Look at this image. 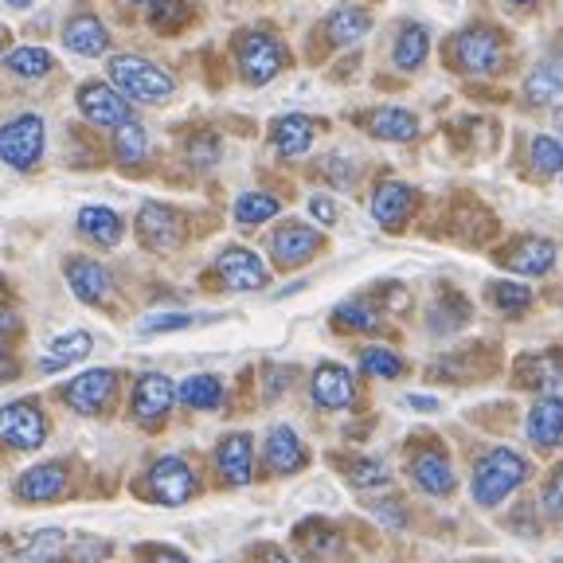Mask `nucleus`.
Segmentation results:
<instances>
[{
    "label": "nucleus",
    "instance_id": "f8f14e48",
    "mask_svg": "<svg viewBox=\"0 0 563 563\" xmlns=\"http://www.w3.org/2000/svg\"><path fill=\"white\" fill-rule=\"evenodd\" d=\"M317 251H321V235H317L309 223L290 220L271 235V255L278 266H301V263H309Z\"/></svg>",
    "mask_w": 563,
    "mask_h": 563
},
{
    "label": "nucleus",
    "instance_id": "7ed1b4c3",
    "mask_svg": "<svg viewBox=\"0 0 563 563\" xmlns=\"http://www.w3.org/2000/svg\"><path fill=\"white\" fill-rule=\"evenodd\" d=\"M235 63H239V75H243L251 87H263L286 67V52L274 35L266 32H243L235 40Z\"/></svg>",
    "mask_w": 563,
    "mask_h": 563
},
{
    "label": "nucleus",
    "instance_id": "6e6d98bb",
    "mask_svg": "<svg viewBox=\"0 0 563 563\" xmlns=\"http://www.w3.org/2000/svg\"><path fill=\"white\" fill-rule=\"evenodd\" d=\"M12 9H27V4H32V0H9Z\"/></svg>",
    "mask_w": 563,
    "mask_h": 563
},
{
    "label": "nucleus",
    "instance_id": "39448f33",
    "mask_svg": "<svg viewBox=\"0 0 563 563\" xmlns=\"http://www.w3.org/2000/svg\"><path fill=\"white\" fill-rule=\"evenodd\" d=\"M0 442H9L16 450H40L47 442V419L44 411L27 399L0 407Z\"/></svg>",
    "mask_w": 563,
    "mask_h": 563
},
{
    "label": "nucleus",
    "instance_id": "052dcab7",
    "mask_svg": "<svg viewBox=\"0 0 563 563\" xmlns=\"http://www.w3.org/2000/svg\"><path fill=\"white\" fill-rule=\"evenodd\" d=\"M130 4H141V0H130Z\"/></svg>",
    "mask_w": 563,
    "mask_h": 563
},
{
    "label": "nucleus",
    "instance_id": "dca6fc26",
    "mask_svg": "<svg viewBox=\"0 0 563 563\" xmlns=\"http://www.w3.org/2000/svg\"><path fill=\"white\" fill-rule=\"evenodd\" d=\"M528 442L537 450H555L563 446V399L560 396H544L532 404V411H528Z\"/></svg>",
    "mask_w": 563,
    "mask_h": 563
},
{
    "label": "nucleus",
    "instance_id": "49530a36",
    "mask_svg": "<svg viewBox=\"0 0 563 563\" xmlns=\"http://www.w3.org/2000/svg\"><path fill=\"white\" fill-rule=\"evenodd\" d=\"M544 509L552 512V517H563V466L555 470L552 477H548V485H544Z\"/></svg>",
    "mask_w": 563,
    "mask_h": 563
},
{
    "label": "nucleus",
    "instance_id": "4468645a",
    "mask_svg": "<svg viewBox=\"0 0 563 563\" xmlns=\"http://www.w3.org/2000/svg\"><path fill=\"white\" fill-rule=\"evenodd\" d=\"M356 399V384H352V372L344 364H317L313 372V404L325 407V411H344Z\"/></svg>",
    "mask_w": 563,
    "mask_h": 563
},
{
    "label": "nucleus",
    "instance_id": "1a4fd4ad",
    "mask_svg": "<svg viewBox=\"0 0 563 563\" xmlns=\"http://www.w3.org/2000/svg\"><path fill=\"white\" fill-rule=\"evenodd\" d=\"M79 110H82V118H87V122L110 125V130L133 122L125 95H122V90H114V87H106V82H82V87H79Z\"/></svg>",
    "mask_w": 563,
    "mask_h": 563
},
{
    "label": "nucleus",
    "instance_id": "8fccbe9b",
    "mask_svg": "<svg viewBox=\"0 0 563 563\" xmlns=\"http://www.w3.org/2000/svg\"><path fill=\"white\" fill-rule=\"evenodd\" d=\"M141 563H188V555H180L176 548H153V552H145Z\"/></svg>",
    "mask_w": 563,
    "mask_h": 563
},
{
    "label": "nucleus",
    "instance_id": "e433bc0d",
    "mask_svg": "<svg viewBox=\"0 0 563 563\" xmlns=\"http://www.w3.org/2000/svg\"><path fill=\"white\" fill-rule=\"evenodd\" d=\"M52 67H55V59L47 47H16V52L9 55V70L20 75V79H44Z\"/></svg>",
    "mask_w": 563,
    "mask_h": 563
},
{
    "label": "nucleus",
    "instance_id": "79ce46f5",
    "mask_svg": "<svg viewBox=\"0 0 563 563\" xmlns=\"http://www.w3.org/2000/svg\"><path fill=\"white\" fill-rule=\"evenodd\" d=\"M188 16H192L188 0H153L150 4V24L161 27V32H173V27H180Z\"/></svg>",
    "mask_w": 563,
    "mask_h": 563
},
{
    "label": "nucleus",
    "instance_id": "58836bf2",
    "mask_svg": "<svg viewBox=\"0 0 563 563\" xmlns=\"http://www.w3.org/2000/svg\"><path fill=\"white\" fill-rule=\"evenodd\" d=\"M333 321L341 329H352V333H372V329H379V313L372 306H364V301H341V306L333 309Z\"/></svg>",
    "mask_w": 563,
    "mask_h": 563
},
{
    "label": "nucleus",
    "instance_id": "13d9d810",
    "mask_svg": "<svg viewBox=\"0 0 563 563\" xmlns=\"http://www.w3.org/2000/svg\"><path fill=\"white\" fill-rule=\"evenodd\" d=\"M512 4H532V0H512Z\"/></svg>",
    "mask_w": 563,
    "mask_h": 563
},
{
    "label": "nucleus",
    "instance_id": "f3484780",
    "mask_svg": "<svg viewBox=\"0 0 563 563\" xmlns=\"http://www.w3.org/2000/svg\"><path fill=\"white\" fill-rule=\"evenodd\" d=\"M216 470L228 485H246L255 474V446L251 434H228L216 450Z\"/></svg>",
    "mask_w": 563,
    "mask_h": 563
},
{
    "label": "nucleus",
    "instance_id": "2eb2a0df",
    "mask_svg": "<svg viewBox=\"0 0 563 563\" xmlns=\"http://www.w3.org/2000/svg\"><path fill=\"white\" fill-rule=\"evenodd\" d=\"M415 211V188L404 185V180H384L372 196V216H376L379 228L396 231L411 220Z\"/></svg>",
    "mask_w": 563,
    "mask_h": 563
},
{
    "label": "nucleus",
    "instance_id": "9d476101",
    "mask_svg": "<svg viewBox=\"0 0 563 563\" xmlns=\"http://www.w3.org/2000/svg\"><path fill=\"white\" fill-rule=\"evenodd\" d=\"M216 274L223 278V286L235 294H251V290H263L266 286V266L255 251H246V246H228L220 258H216Z\"/></svg>",
    "mask_w": 563,
    "mask_h": 563
},
{
    "label": "nucleus",
    "instance_id": "ea45409f",
    "mask_svg": "<svg viewBox=\"0 0 563 563\" xmlns=\"http://www.w3.org/2000/svg\"><path fill=\"white\" fill-rule=\"evenodd\" d=\"M532 168L540 176L563 173V137H537L532 141Z\"/></svg>",
    "mask_w": 563,
    "mask_h": 563
},
{
    "label": "nucleus",
    "instance_id": "09e8293b",
    "mask_svg": "<svg viewBox=\"0 0 563 563\" xmlns=\"http://www.w3.org/2000/svg\"><path fill=\"white\" fill-rule=\"evenodd\" d=\"M329 176H333V180H336V185H344V188H349L352 185V176H356V173H352V165H344V157H329Z\"/></svg>",
    "mask_w": 563,
    "mask_h": 563
},
{
    "label": "nucleus",
    "instance_id": "4c0bfd02",
    "mask_svg": "<svg viewBox=\"0 0 563 563\" xmlns=\"http://www.w3.org/2000/svg\"><path fill=\"white\" fill-rule=\"evenodd\" d=\"M489 301L497 309H501V313H525L528 306H532V290H528V286H520V282H489Z\"/></svg>",
    "mask_w": 563,
    "mask_h": 563
},
{
    "label": "nucleus",
    "instance_id": "f03ea898",
    "mask_svg": "<svg viewBox=\"0 0 563 563\" xmlns=\"http://www.w3.org/2000/svg\"><path fill=\"white\" fill-rule=\"evenodd\" d=\"M110 82H114V90H122L125 98H133V102H168L176 90V79L168 75V70H161L157 63L141 59V55H114L110 59Z\"/></svg>",
    "mask_w": 563,
    "mask_h": 563
},
{
    "label": "nucleus",
    "instance_id": "423d86ee",
    "mask_svg": "<svg viewBox=\"0 0 563 563\" xmlns=\"http://www.w3.org/2000/svg\"><path fill=\"white\" fill-rule=\"evenodd\" d=\"M454 59H457V67L470 70V75H493V70H501V59H505L501 35L489 32V27H466V32L454 40Z\"/></svg>",
    "mask_w": 563,
    "mask_h": 563
},
{
    "label": "nucleus",
    "instance_id": "cd10ccee",
    "mask_svg": "<svg viewBox=\"0 0 563 563\" xmlns=\"http://www.w3.org/2000/svg\"><path fill=\"white\" fill-rule=\"evenodd\" d=\"M90 349H95V336L82 333V329H75V333H63L52 341V349H47L44 364H40V372H63L67 364H79L90 356Z\"/></svg>",
    "mask_w": 563,
    "mask_h": 563
},
{
    "label": "nucleus",
    "instance_id": "5fc2aeb1",
    "mask_svg": "<svg viewBox=\"0 0 563 563\" xmlns=\"http://www.w3.org/2000/svg\"><path fill=\"white\" fill-rule=\"evenodd\" d=\"M263 560H266V563H294L290 555L278 552V548H263Z\"/></svg>",
    "mask_w": 563,
    "mask_h": 563
},
{
    "label": "nucleus",
    "instance_id": "bb28decb",
    "mask_svg": "<svg viewBox=\"0 0 563 563\" xmlns=\"http://www.w3.org/2000/svg\"><path fill=\"white\" fill-rule=\"evenodd\" d=\"M368 27H372V16L361 4H341V9H333L325 16V35H329V44H336V47L356 44Z\"/></svg>",
    "mask_w": 563,
    "mask_h": 563
},
{
    "label": "nucleus",
    "instance_id": "2f4dec72",
    "mask_svg": "<svg viewBox=\"0 0 563 563\" xmlns=\"http://www.w3.org/2000/svg\"><path fill=\"white\" fill-rule=\"evenodd\" d=\"M555 95H563V70H560V63H555V59H544L525 79V98L532 106H544V102H552Z\"/></svg>",
    "mask_w": 563,
    "mask_h": 563
},
{
    "label": "nucleus",
    "instance_id": "72a5a7b5",
    "mask_svg": "<svg viewBox=\"0 0 563 563\" xmlns=\"http://www.w3.org/2000/svg\"><path fill=\"white\" fill-rule=\"evenodd\" d=\"M145 153H150V133H145V125L141 122L118 125L114 130V157L122 161V165H141Z\"/></svg>",
    "mask_w": 563,
    "mask_h": 563
},
{
    "label": "nucleus",
    "instance_id": "de8ad7c7",
    "mask_svg": "<svg viewBox=\"0 0 563 563\" xmlns=\"http://www.w3.org/2000/svg\"><path fill=\"white\" fill-rule=\"evenodd\" d=\"M309 216L329 228V223H336V203L329 200V196H313V200H309Z\"/></svg>",
    "mask_w": 563,
    "mask_h": 563
},
{
    "label": "nucleus",
    "instance_id": "a18cd8bd",
    "mask_svg": "<svg viewBox=\"0 0 563 563\" xmlns=\"http://www.w3.org/2000/svg\"><path fill=\"white\" fill-rule=\"evenodd\" d=\"M188 161H192L196 168H208L220 161V137H211V133H200V137L188 145Z\"/></svg>",
    "mask_w": 563,
    "mask_h": 563
},
{
    "label": "nucleus",
    "instance_id": "3c124183",
    "mask_svg": "<svg viewBox=\"0 0 563 563\" xmlns=\"http://www.w3.org/2000/svg\"><path fill=\"white\" fill-rule=\"evenodd\" d=\"M20 329V317L12 313L9 306H0V336H9V333H16Z\"/></svg>",
    "mask_w": 563,
    "mask_h": 563
},
{
    "label": "nucleus",
    "instance_id": "b1692460",
    "mask_svg": "<svg viewBox=\"0 0 563 563\" xmlns=\"http://www.w3.org/2000/svg\"><path fill=\"white\" fill-rule=\"evenodd\" d=\"M364 125H368V133L379 141H415L419 137V118H415L411 110H399V106H379V110H372V114L364 118Z\"/></svg>",
    "mask_w": 563,
    "mask_h": 563
},
{
    "label": "nucleus",
    "instance_id": "7c9ffc66",
    "mask_svg": "<svg viewBox=\"0 0 563 563\" xmlns=\"http://www.w3.org/2000/svg\"><path fill=\"white\" fill-rule=\"evenodd\" d=\"M67 544H70L67 532H59V528H44V532H35V537L20 548L12 563H55L59 555H67Z\"/></svg>",
    "mask_w": 563,
    "mask_h": 563
},
{
    "label": "nucleus",
    "instance_id": "f257e3e1",
    "mask_svg": "<svg viewBox=\"0 0 563 563\" xmlns=\"http://www.w3.org/2000/svg\"><path fill=\"white\" fill-rule=\"evenodd\" d=\"M528 477V462L509 446H497L482 457L474 466V482H470V493H474V501L482 509H493V505H501L512 489Z\"/></svg>",
    "mask_w": 563,
    "mask_h": 563
},
{
    "label": "nucleus",
    "instance_id": "603ef678",
    "mask_svg": "<svg viewBox=\"0 0 563 563\" xmlns=\"http://www.w3.org/2000/svg\"><path fill=\"white\" fill-rule=\"evenodd\" d=\"M16 376H20L16 361H12L9 352H0V384H9V379H16Z\"/></svg>",
    "mask_w": 563,
    "mask_h": 563
},
{
    "label": "nucleus",
    "instance_id": "c9c22d12",
    "mask_svg": "<svg viewBox=\"0 0 563 563\" xmlns=\"http://www.w3.org/2000/svg\"><path fill=\"white\" fill-rule=\"evenodd\" d=\"M298 540L313 560H329V555H341V537H336L333 528H325L321 520H309L306 528H298Z\"/></svg>",
    "mask_w": 563,
    "mask_h": 563
},
{
    "label": "nucleus",
    "instance_id": "c756f323",
    "mask_svg": "<svg viewBox=\"0 0 563 563\" xmlns=\"http://www.w3.org/2000/svg\"><path fill=\"white\" fill-rule=\"evenodd\" d=\"M427 47H431V32H427L422 24H407L404 32L396 35L391 59H396L399 70H419L422 59H427Z\"/></svg>",
    "mask_w": 563,
    "mask_h": 563
},
{
    "label": "nucleus",
    "instance_id": "bf43d9fd",
    "mask_svg": "<svg viewBox=\"0 0 563 563\" xmlns=\"http://www.w3.org/2000/svg\"><path fill=\"white\" fill-rule=\"evenodd\" d=\"M0 52H4V40H0Z\"/></svg>",
    "mask_w": 563,
    "mask_h": 563
},
{
    "label": "nucleus",
    "instance_id": "c03bdc74",
    "mask_svg": "<svg viewBox=\"0 0 563 563\" xmlns=\"http://www.w3.org/2000/svg\"><path fill=\"white\" fill-rule=\"evenodd\" d=\"M200 321H203V317H196V313H153V317H145L137 329L150 336V333H173V329L200 325Z\"/></svg>",
    "mask_w": 563,
    "mask_h": 563
},
{
    "label": "nucleus",
    "instance_id": "864d4df0",
    "mask_svg": "<svg viewBox=\"0 0 563 563\" xmlns=\"http://www.w3.org/2000/svg\"><path fill=\"white\" fill-rule=\"evenodd\" d=\"M411 399L415 411H439V399H427V396H407Z\"/></svg>",
    "mask_w": 563,
    "mask_h": 563
},
{
    "label": "nucleus",
    "instance_id": "aec40b11",
    "mask_svg": "<svg viewBox=\"0 0 563 563\" xmlns=\"http://www.w3.org/2000/svg\"><path fill=\"white\" fill-rule=\"evenodd\" d=\"M63 44H67V52L95 59V55H102L110 47V32H106V24L98 16L79 12V16H70L67 27H63Z\"/></svg>",
    "mask_w": 563,
    "mask_h": 563
},
{
    "label": "nucleus",
    "instance_id": "393cba45",
    "mask_svg": "<svg viewBox=\"0 0 563 563\" xmlns=\"http://www.w3.org/2000/svg\"><path fill=\"white\" fill-rule=\"evenodd\" d=\"M271 141L282 157H301V153H309V145H313V122H309L306 114H282L278 122L271 125Z\"/></svg>",
    "mask_w": 563,
    "mask_h": 563
},
{
    "label": "nucleus",
    "instance_id": "4be33fe9",
    "mask_svg": "<svg viewBox=\"0 0 563 563\" xmlns=\"http://www.w3.org/2000/svg\"><path fill=\"white\" fill-rule=\"evenodd\" d=\"M411 477H415V485H419L422 493H431V497L454 493V470H450L442 450H422V454H415Z\"/></svg>",
    "mask_w": 563,
    "mask_h": 563
},
{
    "label": "nucleus",
    "instance_id": "f704fd0d",
    "mask_svg": "<svg viewBox=\"0 0 563 563\" xmlns=\"http://www.w3.org/2000/svg\"><path fill=\"white\" fill-rule=\"evenodd\" d=\"M278 211H282V203L274 200V196H266V192H243L235 200V223H239V228H258V223L274 220Z\"/></svg>",
    "mask_w": 563,
    "mask_h": 563
},
{
    "label": "nucleus",
    "instance_id": "a19ab883",
    "mask_svg": "<svg viewBox=\"0 0 563 563\" xmlns=\"http://www.w3.org/2000/svg\"><path fill=\"white\" fill-rule=\"evenodd\" d=\"M349 482L361 485V489H379V485L391 482V470L376 457H356V462H349Z\"/></svg>",
    "mask_w": 563,
    "mask_h": 563
},
{
    "label": "nucleus",
    "instance_id": "6ab92c4d",
    "mask_svg": "<svg viewBox=\"0 0 563 563\" xmlns=\"http://www.w3.org/2000/svg\"><path fill=\"white\" fill-rule=\"evenodd\" d=\"M63 493H67V470L59 462H44V466H32L16 477L20 501H55Z\"/></svg>",
    "mask_w": 563,
    "mask_h": 563
},
{
    "label": "nucleus",
    "instance_id": "5701e85b",
    "mask_svg": "<svg viewBox=\"0 0 563 563\" xmlns=\"http://www.w3.org/2000/svg\"><path fill=\"white\" fill-rule=\"evenodd\" d=\"M555 255H560V251H555V243H548V239H520L509 255H505V266H509L512 274L540 278V274H548L555 266Z\"/></svg>",
    "mask_w": 563,
    "mask_h": 563
},
{
    "label": "nucleus",
    "instance_id": "4d7b16f0",
    "mask_svg": "<svg viewBox=\"0 0 563 563\" xmlns=\"http://www.w3.org/2000/svg\"><path fill=\"white\" fill-rule=\"evenodd\" d=\"M555 63H560V70H563V52H560V55H555Z\"/></svg>",
    "mask_w": 563,
    "mask_h": 563
},
{
    "label": "nucleus",
    "instance_id": "a211bd4d",
    "mask_svg": "<svg viewBox=\"0 0 563 563\" xmlns=\"http://www.w3.org/2000/svg\"><path fill=\"white\" fill-rule=\"evenodd\" d=\"M67 282L70 290H75V298L87 301V306H98V301L110 298V271H106L102 263H95V258H67Z\"/></svg>",
    "mask_w": 563,
    "mask_h": 563
},
{
    "label": "nucleus",
    "instance_id": "c85d7f7f",
    "mask_svg": "<svg viewBox=\"0 0 563 563\" xmlns=\"http://www.w3.org/2000/svg\"><path fill=\"white\" fill-rule=\"evenodd\" d=\"M520 379L528 387H540V391H552L563 384V352L548 349V352H532L520 361Z\"/></svg>",
    "mask_w": 563,
    "mask_h": 563
},
{
    "label": "nucleus",
    "instance_id": "412c9836",
    "mask_svg": "<svg viewBox=\"0 0 563 563\" xmlns=\"http://www.w3.org/2000/svg\"><path fill=\"white\" fill-rule=\"evenodd\" d=\"M266 466H271L274 474H298V470L306 466V446H301L298 431L286 427V422H278V427L266 434Z\"/></svg>",
    "mask_w": 563,
    "mask_h": 563
},
{
    "label": "nucleus",
    "instance_id": "a878e982",
    "mask_svg": "<svg viewBox=\"0 0 563 563\" xmlns=\"http://www.w3.org/2000/svg\"><path fill=\"white\" fill-rule=\"evenodd\" d=\"M79 231L90 239V243L114 246L118 239H122L125 223H122V216H118L114 208H102V203H87V208L79 211Z\"/></svg>",
    "mask_w": 563,
    "mask_h": 563
},
{
    "label": "nucleus",
    "instance_id": "0eeeda50",
    "mask_svg": "<svg viewBox=\"0 0 563 563\" xmlns=\"http://www.w3.org/2000/svg\"><path fill=\"white\" fill-rule=\"evenodd\" d=\"M192 493H196V474L185 457L168 454V457H157V462H153V470H150V497L153 501L173 505L176 509V505L192 501Z\"/></svg>",
    "mask_w": 563,
    "mask_h": 563
},
{
    "label": "nucleus",
    "instance_id": "6e6552de",
    "mask_svg": "<svg viewBox=\"0 0 563 563\" xmlns=\"http://www.w3.org/2000/svg\"><path fill=\"white\" fill-rule=\"evenodd\" d=\"M118 391V372L114 368H90L82 376H75L63 391V404L79 415H98L106 411V404Z\"/></svg>",
    "mask_w": 563,
    "mask_h": 563
},
{
    "label": "nucleus",
    "instance_id": "473e14b6",
    "mask_svg": "<svg viewBox=\"0 0 563 563\" xmlns=\"http://www.w3.org/2000/svg\"><path fill=\"white\" fill-rule=\"evenodd\" d=\"M176 399L196 407V411H216L223 404V384L216 376H188L180 384V391H176Z\"/></svg>",
    "mask_w": 563,
    "mask_h": 563
},
{
    "label": "nucleus",
    "instance_id": "9b49d317",
    "mask_svg": "<svg viewBox=\"0 0 563 563\" xmlns=\"http://www.w3.org/2000/svg\"><path fill=\"white\" fill-rule=\"evenodd\" d=\"M173 404H176V387H173V379L161 376V372H145V376L133 384V419H137L141 427H157V422L173 411Z\"/></svg>",
    "mask_w": 563,
    "mask_h": 563
},
{
    "label": "nucleus",
    "instance_id": "37998d69",
    "mask_svg": "<svg viewBox=\"0 0 563 563\" xmlns=\"http://www.w3.org/2000/svg\"><path fill=\"white\" fill-rule=\"evenodd\" d=\"M361 364H364V372H372V376H379V379H396L399 372H404V361H399L391 349H364Z\"/></svg>",
    "mask_w": 563,
    "mask_h": 563
},
{
    "label": "nucleus",
    "instance_id": "ddd939ff",
    "mask_svg": "<svg viewBox=\"0 0 563 563\" xmlns=\"http://www.w3.org/2000/svg\"><path fill=\"white\" fill-rule=\"evenodd\" d=\"M185 228H180V216H176L168 203H145L137 211V239L150 251H173L180 243Z\"/></svg>",
    "mask_w": 563,
    "mask_h": 563
},
{
    "label": "nucleus",
    "instance_id": "20e7f679",
    "mask_svg": "<svg viewBox=\"0 0 563 563\" xmlns=\"http://www.w3.org/2000/svg\"><path fill=\"white\" fill-rule=\"evenodd\" d=\"M44 157V118L20 114L9 125H0V161L9 168H32Z\"/></svg>",
    "mask_w": 563,
    "mask_h": 563
}]
</instances>
